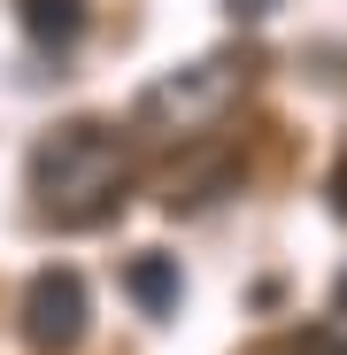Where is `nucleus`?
Segmentation results:
<instances>
[{
  "mask_svg": "<svg viewBox=\"0 0 347 355\" xmlns=\"http://www.w3.org/2000/svg\"><path fill=\"white\" fill-rule=\"evenodd\" d=\"M31 193H39V216H54L62 232H93L124 209L132 193V155L108 124H62L31 147Z\"/></svg>",
  "mask_w": 347,
  "mask_h": 355,
  "instance_id": "obj_1",
  "label": "nucleus"
},
{
  "mask_svg": "<svg viewBox=\"0 0 347 355\" xmlns=\"http://www.w3.org/2000/svg\"><path fill=\"white\" fill-rule=\"evenodd\" d=\"M240 101V62H224V54H208V62H186V70H170L139 93V132L154 139H193L208 132L216 116Z\"/></svg>",
  "mask_w": 347,
  "mask_h": 355,
  "instance_id": "obj_2",
  "label": "nucleus"
},
{
  "mask_svg": "<svg viewBox=\"0 0 347 355\" xmlns=\"http://www.w3.org/2000/svg\"><path fill=\"white\" fill-rule=\"evenodd\" d=\"M85 317H93V293L70 263H46L31 286H24V340L39 355H70L85 340Z\"/></svg>",
  "mask_w": 347,
  "mask_h": 355,
  "instance_id": "obj_3",
  "label": "nucleus"
},
{
  "mask_svg": "<svg viewBox=\"0 0 347 355\" xmlns=\"http://www.w3.org/2000/svg\"><path fill=\"white\" fill-rule=\"evenodd\" d=\"M124 293L147 309V317H178V302H186V278H178V255H132L124 263Z\"/></svg>",
  "mask_w": 347,
  "mask_h": 355,
  "instance_id": "obj_4",
  "label": "nucleus"
},
{
  "mask_svg": "<svg viewBox=\"0 0 347 355\" xmlns=\"http://www.w3.org/2000/svg\"><path fill=\"white\" fill-rule=\"evenodd\" d=\"M24 31H31L39 46H78L85 0H24Z\"/></svg>",
  "mask_w": 347,
  "mask_h": 355,
  "instance_id": "obj_5",
  "label": "nucleus"
},
{
  "mask_svg": "<svg viewBox=\"0 0 347 355\" xmlns=\"http://www.w3.org/2000/svg\"><path fill=\"white\" fill-rule=\"evenodd\" d=\"M278 8V0H231V16H240V24H255V16H270Z\"/></svg>",
  "mask_w": 347,
  "mask_h": 355,
  "instance_id": "obj_6",
  "label": "nucleus"
},
{
  "mask_svg": "<svg viewBox=\"0 0 347 355\" xmlns=\"http://www.w3.org/2000/svg\"><path fill=\"white\" fill-rule=\"evenodd\" d=\"M332 309H339V317H347V270H339V278H332Z\"/></svg>",
  "mask_w": 347,
  "mask_h": 355,
  "instance_id": "obj_7",
  "label": "nucleus"
}]
</instances>
